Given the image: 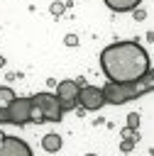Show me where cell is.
Instances as JSON below:
<instances>
[{
	"label": "cell",
	"instance_id": "1",
	"mask_svg": "<svg viewBox=\"0 0 154 156\" xmlns=\"http://www.w3.org/2000/svg\"><path fill=\"white\" fill-rule=\"evenodd\" d=\"M100 68L112 83H132L149 73V54L139 41H115L100 51Z\"/></svg>",
	"mask_w": 154,
	"mask_h": 156
},
{
	"label": "cell",
	"instance_id": "2",
	"mask_svg": "<svg viewBox=\"0 0 154 156\" xmlns=\"http://www.w3.org/2000/svg\"><path fill=\"white\" fill-rule=\"evenodd\" d=\"M152 85H154L152 73H144L142 78H137L132 83H112V80H108L103 85V98L110 105H125V102H130V100L142 98L144 93H149Z\"/></svg>",
	"mask_w": 154,
	"mask_h": 156
},
{
	"label": "cell",
	"instance_id": "3",
	"mask_svg": "<svg viewBox=\"0 0 154 156\" xmlns=\"http://www.w3.org/2000/svg\"><path fill=\"white\" fill-rule=\"evenodd\" d=\"M32 102L42 110L44 122H61L64 110H61V105H59L54 93H37V95H32Z\"/></svg>",
	"mask_w": 154,
	"mask_h": 156
},
{
	"label": "cell",
	"instance_id": "4",
	"mask_svg": "<svg viewBox=\"0 0 154 156\" xmlns=\"http://www.w3.org/2000/svg\"><path fill=\"white\" fill-rule=\"evenodd\" d=\"M78 90H81V83L76 78H66V80L59 83V88H56L54 95H56V100H59V105H61L64 112L66 110H73L78 105Z\"/></svg>",
	"mask_w": 154,
	"mask_h": 156
},
{
	"label": "cell",
	"instance_id": "5",
	"mask_svg": "<svg viewBox=\"0 0 154 156\" xmlns=\"http://www.w3.org/2000/svg\"><path fill=\"white\" fill-rule=\"evenodd\" d=\"M29 110H32V98H15L7 105V124L22 127L29 122Z\"/></svg>",
	"mask_w": 154,
	"mask_h": 156
},
{
	"label": "cell",
	"instance_id": "6",
	"mask_svg": "<svg viewBox=\"0 0 154 156\" xmlns=\"http://www.w3.org/2000/svg\"><path fill=\"white\" fill-rule=\"evenodd\" d=\"M78 105L88 112H95L105 105V98H103V88L98 85H81L78 90Z\"/></svg>",
	"mask_w": 154,
	"mask_h": 156
},
{
	"label": "cell",
	"instance_id": "7",
	"mask_svg": "<svg viewBox=\"0 0 154 156\" xmlns=\"http://www.w3.org/2000/svg\"><path fill=\"white\" fill-rule=\"evenodd\" d=\"M0 156H32V149L27 141H22L20 136H10L5 134L0 141Z\"/></svg>",
	"mask_w": 154,
	"mask_h": 156
},
{
	"label": "cell",
	"instance_id": "8",
	"mask_svg": "<svg viewBox=\"0 0 154 156\" xmlns=\"http://www.w3.org/2000/svg\"><path fill=\"white\" fill-rule=\"evenodd\" d=\"M112 12H132L142 0H103Z\"/></svg>",
	"mask_w": 154,
	"mask_h": 156
},
{
	"label": "cell",
	"instance_id": "9",
	"mask_svg": "<svg viewBox=\"0 0 154 156\" xmlns=\"http://www.w3.org/2000/svg\"><path fill=\"white\" fill-rule=\"evenodd\" d=\"M42 149H44V151H49V154H56V151H61V134L51 132V134L42 136Z\"/></svg>",
	"mask_w": 154,
	"mask_h": 156
},
{
	"label": "cell",
	"instance_id": "10",
	"mask_svg": "<svg viewBox=\"0 0 154 156\" xmlns=\"http://www.w3.org/2000/svg\"><path fill=\"white\" fill-rule=\"evenodd\" d=\"M17 95H15V90L12 88H5V85H0V107H7L12 100H15Z\"/></svg>",
	"mask_w": 154,
	"mask_h": 156
},
{
	"label": "cell",
	"instance_id": "11",
	"mask_svg": "<svg viewBox=\"0 0 154 156\" xmlns=\"http://www.w3.org/2000/svg\"><path fill=\"white\" fill-rule=\"evenodd\" d=\"M0 122L7 124V107H0Z\"/></svg>",
	"mask_w": 154,
	"mask_h": 156
},
{
	"label": "cell",
	"instance_id": "12",
	"mask_svg": "<svg viewBox=\"0 0 154 156\" xmlns=\"http://www.w3.org/2000/svg\"><path fill=\"white\" fill-rule=\"evenodd\" d=\"M66 44H68V46H73V44H76V37H73V34H68V37H66Z\"/></svg>",
	"mask_w": 154,
	"mask_h": 156
},
{
	"label": "cell",
	"instance_id": "13",
	"mask_svg": "<svg viewBox=\"0 0 154 156\" xmlns=\"http://www.w3.org/2000/svg\"><path fill=\"white\" fill-rule=\"evenodd\" d=\"M137 117L139 115H130V127H137Z\"/></svg>",
	"mask_w": 154,
	"mask_h": 156
},
{
	"label": "cell",
	"instance_id": "14",
	"mask_svg": "<svg viewBox=\"0 0 154 156\" xmlns=\"http://www.w3.org/2000/svg\"><path fill=\"white\" fill-rule=\"evenodd\" d=\"M2 136H5V132H2V129H0V141H2Z\"/></svg>",
	"mask_w": 154,
	"mask_h": 156
},
{
	"label": "cell",
	"instance_id": "15",
	"mask_svg": "<svg viewBox=\"0 0 154 156\" xmlns=\"http://www.w3.org/2000/svg\"><path fill=\"white\" fill-rule=\"evenodd\" d=\"M88 156H95V154H88Z\"/></svg>",
	"mask_w": 154,
	"mask_h": 156
}]
</instances>
